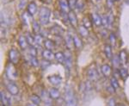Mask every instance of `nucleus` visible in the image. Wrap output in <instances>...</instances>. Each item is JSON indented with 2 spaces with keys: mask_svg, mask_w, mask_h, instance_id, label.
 <instances>
[{
  "mask_svg": "<svg viewBox=\"0 0 129 106\" xmlns=\"http://www.w3.org/2000/svg\"><path fill=\"white\" fill-rule=\"evenodd\" d=\"M64 43H66V47H68L69 49H72V47L74 46V43H73V37H72V35L67 34L66 35L64 36Z\"/></svg>",
  "mask_w": 129,
  "mask_h": 106,
  "instance_id": "412c9836",
  "label": "nucleus"
},
{
  "mask_svg": "<svg viewBox=\"0 0 129 106\" xmlns=\"http://www.w3.org/2000/svg\"><path fill=\"white\" fill-rule=\"evenodd\" d=\"M118 106H125V105H123V104H119Z\"/></svg>",
  "mask_w": 129,
  "mask_h": 106,
  "instance_id": "603ef678",
  "label": "nucleus"
},
{
  "mask_svg": "<svg viewBox=\"0 0 129 106\" xmlns=\"http://www.w3.org/2000/svg\"><path fill=\"white\" fill-rule=\"evenodd\" d=\"M84 7H85V4H84V2L83 1V0H78V1H77L76 8L78 10H83L84 9Z\"/></svg>",
  "mask_w": 129,
  "mask_h": 106,
  "instance_id": "f704fd0d",
  "label": "nucleus"
},
{
  "mask_svg": "<svg viewBox=\"0 0 129 106\" xmlns=\"http://www.w3.org/2000/svg\"><path fill=\"white\" fill-rule=\"evenodd\" d=\"M87 78L89 81H96L98 78V72L94 67H89L87 71Z\"/></svg>",
  "mask_w": 129,
  "mask_h": 106,
  "instance_id": "423d86ee",
  "label": "nucleus"
},
{
  "mask_svg": "<svg viewBox=\"0 0 129 106\" xmlns=\"http://www.w3.org/2000/svg\"><path fill=\"white\" fill-rule=\"evenodd\" d=\"M27 106H37L36 104H35V103H28V105H27Z\"/></svg>",
  "mask_w": 129,
  "mask_h": 106,
  "instance_id": "3c124183",
  "label": "nucleus"
},
{
  "mask_svg": "<svg viewBox=\"0 0 129 106\" xmlns=\"http://www.w3.org/2000/svg\"><path fill=\"white\" fill-rule=\"evenodd\" d=\"M42 39H43V36L41 35H40V34L35 35V45H38V46L41 45V43H42Z\"/></svg>",
  "mask_w": 129,
  "mask_h": 106,
  "instance_id": "72a5a7b5",
  "label": "nucleus"
},
{
  "mask_svg": "<svg viewBox=\"0 0 129 106\" xmlns=\"http://www.w3.org/2000/svg\"><path fill=\"white\" fill-rule=\"evenodd\" d=\"M41 56L43 57V59L47 60V61H51L54 58V55H53V53L51 50H48V49H45V50H43L42 53H41Z\"/></svg>",
  "mask_w": 129,
  "mask_h": 106,
  "instance_id": "f3484780",
  "label": "nucleus"
},
{
  "mask_svg": "<svg viewBox=\"0 0 129 106\" xmlns=\"http://www.w3.org/2000/svg\"><path fill=\"white\" fill-rule=\"evenodd\" d=\"M11 1V0H2V2H3V3H9V2H10Z\"/></svg>",
  "mask_w": 129,
  "mask_h": 106,
  "instance_id": "8fccbe9b",
  "label": "nucleus"
},
{
  "mask_svg": "<svg viewBox=\"0 0 129 106\" xmlns=\"http://www.w3.org/2000/svg\"><path fill=\"white\" fill-rule=\"evenodd\" d=\"M73 43H74V47L77 49H80L83 47V41L81 40V38L78 35H74L73 36Z\"/></svg>",
  "mask_w": 129,
  "mask_h": 106,
  "instance_id": "4be33fe9",
  "label": "nucleus"
},
{
  "mask_svg": "<svg viewBox=\"0 0 129 106\" xmlns=\"http://www.w3.org/2000/svg\"><path fill=\"white\" fill-rule=\"evenodd\" d=\"M78 34L82 38H87L89 36V30L87 28H85L84 25H79L78 27Z\"/></svg>",
  "mask_w": 129,
  "mask_h": 106,
  "instance_id": "a211bd4d",
  "label": "nucleus"
},
{
  "mask_svg": "<svg viewBox=\"0 0 129 106\" xmlns=\"http://www.w3.org/2000/svg\"><path fill=\"white\" fill-rule=\"evenodd\" d=\"M119 71H120V78H121L123 80H125L128 77L127 70H126V68H120Z\"/></svg>",
  "mask_w": 129,
  "mask_h": 106,
  "instance_id": "473e14b6",
  "label": "nucleus"
},
{
  "mask_svg": "<svg viewBox=\"0 0 129 106\" xmlns=\"http://www.w3.org/2000/svg\"><path fill=\"white\" fill-rule=\"evenodd\" d=\"M68 22L71 23V25L74 28H77L78 26V16L73 10H71L68 13Z\"/></svg>",
  "mask_w": 129,
  "mask_h": 106,
  "instance_id": "1a4fd4ad",
  "label": "nucleus"
},
{
  "mask_svg": "<svg viewBox=\"0 0 129 106\" xmlns=\"http://www.w3.org/2000/svg\"><path fill=\"white\" fill-rule=\"evenodd\" d=\"M30 63L34 67H37L40 66V62H39L38 59L36 57H31L30 58Z\"/></svg>",
  "mask_w": 129,
  "mask_h": 106,
  "instance_id": "e433bc0d",
  "label": "nucleus"
},
{
  "mask_svg": "<svg viewBox=\"0 0 129 106\" xmlns=\"http://www.w3.org/2000/svg\"><path fill=\"white\" fill-rule=\"evenodd\" d=\"M18 45H19L20 48L22 49V50H25L28 46V41H27L26 37L23 36V35H21L19 37V39H18Z\"/></svg>",
  "mask_w": 129,
  "mask_h": 106,
  "instance_id": "dca6fc26",
  "label": "nucleus"
},
{
  "mask_svg": "<svg viewBox=\"0 0 129 106\" xmlns=\"http://www.w3.org/2000/svg\"><path fill=\"white\" fill-rule=\"evenodd\" d=\"M54 59L60 64L64 63V54L62 52H57L54 55Z\"/></svg>",
  "mask_w": 129,
  "mask_h": 106,
  "instance_id": "b1692460",
  "label": "nucleus"
},
{
  "mask_svg": "<svg viewBox=\"0 0 129 106\" xmlns=\"http://www.w3.org/2000/svg\"><path fill=\"white\" fill-rule=\"evenodd\" d=\"M30 101L32 102L33 103L36 105H40L41 103V97L38 96V95H35V94H33L32 96L30 97Z\"/></svg>",
  "mask_w": 129,
  "mask_h": 106,
  "instance_id": "bb28decb",
  "label": "nucleus"
},
{
  "mask_svg": "<svg viewBox=\"0 0 129 106\" xmlns=\"http://www.w3.org/2000/svg\"><path fill=\"white\" fill-rule=\"evenodd\" d=\"M43 4H46V5H50L52 4V0H41Z\"/></svg>",
  "mask_w": 129,
  "mask_h": 106,
  "instance_id": "de8ad7c7",
  "label": "nucleus"
},
{
  "mask_svg": "<svg viewBox=\"0 0 129 106\" xmlns=\"http://www.w3.org/2000/svg\"><path fill=\"white\" fill-rule=\"evenodd\" d=\"M110 85L114 87V89H118L120 87V85H119V82H118V80L115 78V77H112L110 78Z\"/></svg>",
  "mask_w": 129,
  "mask_h": 106,
  "instance_id": "7c9ffc66",
  "label": "nucleus"
},
{
  "mask_svg": "<svg viewBox=\"0 0 129 106\" xmlns=\"http://www.w3.org/2000/svg\"><path fill=\"white\" fill-rule=\"evenodd\" d=\"M28 50H29V54H30L31 57H36L37 50H36V48H35V47H34V46H29V47H28Z\"/></svg>",
  "mask_w": 129,
  "mask_h": 106,
  "instance_id": "4c0bfd02",
  "label": "nucleus"
},
{
  "mask_svg": "<svg viewBox=\"0 0 129 106\" xmlns=\"http://www.w3.org/2000/svg\"><path fill=\"white\" fill-rule=\"evenodd\" d=\"M27 12L30 16L35 15V13L37 12V5L35 1H31L28 3V5H27Z\"/></svg>",
  "mask_w": 129,
  "mask_h": 106,
  "instance_id": "9b49d317",
  "label": "nucleus"
},
{
  "mask_svg": "<svg viewBox=\"0 0 129 106\" xmlns=\"http://www.w3.org/2000/svg\"><path fill=\"white\" fill-rule=\"evenodd\" d=\"M91 2H92L94 5H97V4H99L100 2H101V0H91Z\"/></svg>",
  "mask_w": 129,
  "mask_h": 106,
  "instance_id": "09e8293b",
  "label": "nucleus"
},
{
  "mask_svg": "<svg viewBox=\"0 0 129 106\" xmlns=\"http://www.w3.org/2000/svg\"><path fill=\"white\" fill-rule=\"evenodd\" d=\"M64 65L66 66V72L69 73L71 68H72V55H71V52L70 51H66L64 52Z\"/></svg>",
  "mask_w": 129,
  "mask_h": 106,
  "instance_id": "20e7f679",
  "label": "nucleus"
},
{
  "mask_svg": "<svg viewBox=\"0 0 129 106\" xmlns=\"http://www.w3.org/2000/svg\"><path fill=\"white\" fill-rule=\"evenodd\" d=\"M48 95L52 99H59L60 97V92L57 88H50L48 90Z\"/></svg>",
  "mask_w": 129,
  "mask_h": 106,
  "instance_id": "4468645a",
  "label": "nucleus"
},
{
  "mask_svg": "<svg viewBox=\"0 0 129 106\" xmlns=\"http://www.w3.org/2000/svg\"><path fill=\"white\" fill-rule=\"evenodd\" d=\"M28 0H20L19 4H18V10H23L25 7H26V5H28Z\"/></svg>",
  "mask_w": 129,
  "mask_h": 106,
  "instance_id": "c9c22d12",
  "label": "nucleus"
},
{
  "mask_svg": "<svg viewBox=\"0 0 129 106\" xmlns=\"http://www.w3.org/2000/svg\"><path fill=\"white\" fill-rule=\"evenodd\" d=\"M107 19H108V24L109 25H112L114 22V16L112 13H109L107 16Z\"/></svg>",
  "mask_w": 129,
  "mask_h": 106,
  "instance_id": "58836bf2",
  "label": "nucleus"
},
{
  "mask_svg": "<svg viewBox=\"0 0 129 106\" xmlns=\"http://www.w3.org/2000/svg\"><path fill=\"white\" fill-rule=\"evenodd\" d=\"M104 53H105V55L107 56L108 59H112L113 54H112V46L111 45H109V44L105 45Z\"/></svg>",
  "mask_w": 129,
  "mask_h": 106,
  "instance_id": "393cba45",
  "label": "nucleus"
},
{
  "mask_svg": "<svg viewBox=\"0 0 129 106\" xmlns=\"http://www.w3.org/2000/svg\"><path fill=\"white\" fill-rule=\"evenodd\" d=\"M101 70H102V73L103 74V76L105 77H109L111 76V73H112V69H111V66L108 64H104V65L102 66L101 67Z\"/></svg>",
  "mask_w": 129,
  "mask_h": 106,
  "instance_id": "2eb2a0df",
  "label": "nucleus"
},
{
  "mask_svg": "<svg viewBox=\"0 0 129 106\" xmlns=\"http://www.w3.org/2000/svg\"><path fill=\"white\" fill-rule=\"evenodd\" d=\"M51 10L46 6H41L39 10V22L41 24L46 25L49 22L51 17Z\"/></svg>",
  "mask_w": 129,
  "mask_h": 106,
  "instance_id": "f257e3e1",
  "label": "nucleus"
},
{
  "mask_svg": "<svg viewBox=\"0 0 129 106\" xmlns=\"http://www.w3.org/2000/svg\"><path fill=\"white\" fill-rule=\"evenodd\" d=\"M90 16H91V20H92V22L94 25H95L96 27H100L102 25V17L98 13L93 12V13H91Z\"/></svg>",
  "mask_w": 129,
  "mask_h": 106,
  "instance_id": "f8f14e48",
  "label": "nucleus"
},
{
  "mask_svg": "<svg viewBox=\"0 0 129 106\" xmlns=\"http://www.w3.org/2000/svg\"><path fill=\"white\" fill-rule=\"evenodd\" d=\"M108 106H116L115 100L114 98H110L108 102Z\"/></svg>",
  "mask_w": 129,
  "mask_h": 106,
  "instance_id": "37998d69",
  "label": "nucleus"
},
{
  "mask_svg": "<svg viewBox=\"0 0 129 106\" xmlns=\"http://www.w3.org/2000/svg\"><path fill=\"white\" fill-rule=\"evenodd\" d=\"M0 97H1V103L3 106H10V97L5 94L4 91H1L0 94Z\"/></svg>",
  "mask_w": 129,
  "mask_h": 106,
  "instance_id": "aec40b11",
  "label": "nucleus"
},
{
  "mask_svg": "<svg viewBox=\"0 0 129 106\" xmlns=\"http://www.w3.org/2000/svg\"><path fill=\"white\" fill-rule=\"evenodd\" d=\"M43 44H44V47H46V49H48V50H51V51H53L56 47L54 41L50 40V39H46V40L43 41Z\"/></svg>",
  "mask_w": 129,
  "mask_h": 106,
  "instance_id": "6ab92c4d",
  "label": "nucleus"
},
{
  "mask_svg": "<svg viewBox=\"0 0 129 106\" xmlns=\"http://www.w3.org/2000/svg\"><path fill=\"white\" fill-rule=\"evenodd\" d=\"M59 10L61 12L68 14L71 11L68 0H59Z\"/></svg>",
  "mask_w": 129,
  "mask_h": 106,
  "instance_id": "9d476101",
  "label": "nucleus"
},
{
  "mask_svg": "<svg viewBox=\"0 0 129 106\" xmlns=\"http://www.w3.org/2000/svg\"><path fill=\"white\" fill-rule=\"evenodd\" d=\"M64 100L67 106H77V99L75 93L71 87L66 86L64 90Z\"/></svg>",
  "mask_w": 129,
  "mask_h": 106,
  "instance_id": "f03ea898",
  "label": "nucleus"
},
{
  "mask_svg": "<svg viewBox=\"0 0 129 106\" xmlns=\"http://www.w3.org/2000/svg\"><path fill=\"white\" fill-rule=\"evenodd\" d=\"M5 87H6V90L9 91L11 95L16 96V95H17L19 93V88H18V86H16L15 83L10 81V82L5 84Z\"/></svg>",
  "mask_w": 129,
  "mask_h": 106,
  "instance_id": "39448f33",
  "label": "nucleus"
},
{
  "mask_svg": "<svg viewBox=\"0 0 129 106\" xmlns=\"http://www.w3.org/2000/svg\"><path fill=\"white\" fill-rule=\"evenodd\" d=\"M47 80H48L50 84H52L53 86H58L61 84L62 78H61V76L58 75V74H53V75L47 77Z\"/></svg>",
  "mask_w": 129,
  "mask_h": 106,
  "instance_id": "0eeeda50",
  "label": "nucleus"
},
{
  "mask_svg": "<svg viewBox=\"0 0 129 106\" xmlns=\"http://www.w3.org/2000/svg\"><path fill=\"white\" fill-rule=\"evenodd\" d=\"M107 90L110 93H114V91H115V89H114V87L111 86V85H110V86H107Z\"/></svg>",
  "mask_w": 129,
  "mask_h": 106,
  "instance_id": "a18cd8bd",
  "label": "nucleus"
},
{
  "mask_svg": "<svg viewBox=\"0 0 129 106\" xmlns=\"http://www.w3.org/2000/svg\"><path fill=\"white\" fill-rule=\"evenodd\" d=\"M6 72H7V77L10 80H15L17 78V72H16V68L12 65H9L6 67Z\"/></svg>",
  "mask_w": 129,
  "mask_h": 106,
  "instance_id": "6e6552de",
  "label": "nucleus"
},
{
  "mask_svg": "<svg viewBox=\"0 0 129 106\" xmlns=\"http://www.w3.org/2000/svg\"><path fill=\"white\" fill-rule=\"evenodd\" d=\"M51 33H53V35H57V36H62V35H64V29L62 28V27H60L59 25H58V24H56V25H53V27L51 28Z\"/></svg>",
  "mask_w": 129,
  "mask_h": 106,
  "instance_id": "ddd939ff",
  "label": "nucleus"
},
{
  "mask_svg": "<svg viewBox=\"0 0 129 106\" xmlns=\"http://www.w3.org/2000/svg\"><path fill=\"white\" fill-rule=\"evenodd\" d=\"M90 18H91V16H90ZM90 18L89 17V16H86L83 18V23H84L83 25H84L85 28L89 29V28H91V27H92L93 22H92V20H91Z\"/></svg>",
  "mask_w": 129,
  "mask_h": 106,
  "instance_id": "a878e982",
  "label": "nucleus"
},
{
  "mask_svg": "<svg viewBox=\"0 0 129 106\" xmlns=\"http://www.w3.org/2000/svg\"><path fill=\"white\" fill-rule=\"evenodd\" d=\"M51 65V61H47V60L43 59L42 61L40 62V66L41 70H46L47 67H49V66Z\"/></svg>",
  "mask_w": 129,
  "mask_h": 106,
  "instance_id": "cd10ccee",
  "label": "nucleus"
},
{
  "mask_svg": "<svg viewBox=\"0 0 129 106\" xmlns=\"http://www.w3.org/2000/svg\"><path fill=\"white\" fill-rule=\"evenodd\" d=\"M32 29H33V31L35 35L39 34L41 30V22H39L38 21H35L34 20L32 22Z\"/></svg>",
  "mask_w": 129,
  "mask_h": 106,
  "instance_id": "5701e85b",
  "label": "nucleus"
},
{
  "mask_svg": "<svg viewBox=\"0 0 129 106\" xmlns=\"http://www.w3.org/2000/svg\"><path fill=\"white\" fill-rule=\"evenodd\" d=\"M116 1H120V0H116Z\"/></svg>",
  "mask_w": 129,
  "mask_h": 106,
  "instance_id": "864d4df0",
  "label": "nucleus"
},
{
  "mask_svg": "<svg viewBox=\"0 0 129 106\" xmlns=\"http://www.w3.org/2000/svg\"><path fill=\"white\" fill-rule=\"evenodd\" d=\"M114 1H115V0H107V6L109 9H111V8L113 7Z\"/></svg>",
  "mask_w": 129,
  "mask_h": 106,
  "instance_id": "c03bdc74",
  "label": "nucleus"
},
{
  "mask_svg": "<svg viewBox=\"0 0 129 106\" xmlns=\"http://www.w3.org/2000/svg\"><path fill=\"white\" fill-rule=\"evenodd\" d=\"M111 60H112V64H113V66L115 68H117L118 66H120V60L119 56H118V55H114L113 57H112Z\"/></svg>",
  "mask_w": 129,
  "mask_h": 106,
  "instance_id": "c756f323",
  "label": "nucleus"
},
{
  "mask_svg": "<svg viewBox=\"0 0 129 106\" xmlns=\"http://www.w3.org/2000/svg\"><path fill=\"white\" fill-rule=\"evenodd\" d=\"M109 38L110 43H111V46L115 45V43H116V36H115V35L113 34V33H111V34L109 35Z\"/></svg>",
  "mask_w": 129,
  "mask_h": 106,
  "instance_id": "a19ab883",
  "label": "nucleus"
},
{
  "mask_svg": "<svg viewBox=\"0 0 129 106\" xmlns=\"http://www.w3.org/2000/svg\"><path fill=\"white\" fill-rule=\"evenodd\" d=\"M26 39H27V41H28V45H30V46H34L35 44V37L33 36L32 35L30 34V33H27L26 34Z\"/></svg>",
  "mask_w": 129,
  "mask_h": 106,
  "instance_id": "2f4dec72",
  "label": "nucleus"
},
{
  "mask_svg": "<svg viewBox=\"0 0 129 106\" xmlns=\"http://www.w3.org/2000/svg\"><path fill=\"white\" fill-rule=\"evenodd\" d=\"M119 58L120 60V62L122 63H126L127 61V55H126V52L125 50H121L119 54Z\"/></svg>",
  "mask_w": 129,
  "mask_h": 106,
  "instance_id": "c85d7f7f",
  "label": "nucleus"
},
{
  "mask_svg": "<svg viewBox=\"0 0 129 106\" xmlns=\"http://www.w3.org/2000/svg\"><path fill=\"white\" fill-rule=\"evenodd\" d=\"M21 58V55L19 51L16 48H11L9 51V61L13 65H16L19 62Z\"/></svg>",
  "mask_w": 129,
  "mask_h": 106,
  "instance_id": "7ed1b4c3",
  "label": "nucleus"
},
{
  "mask_svg": "<svg viewBox=\"0 0 129 106\" xmlns=\"http://www.w3.org/2000/svg\"><path fill=\"white\" fill-rule=\"evenodd\" d=\"M77 1H78V0H68V3H69V6H70L71 10H73L76 9Z\"/></svg>",
  "mask_w": 129,
  "mask_h": 106,
  "instance_id": "ea45409f",
  "label": "nucleus"
},
{
  "mask_svg": "<svg viewBox=\"0 0 129 106\" xmlns=\"http://www.w3.org/2000/svg\"><path fill=\"white\" fill-rule=\"evenodd\" d=\"M101 35H102V36L103 37V38H106L107 37V35H108V31L107 30H103L101 31Z\"/></svg>",
  "mask_w": 129,
  "mask_h": 106,
  "instance_id": "49530a36",
  "label": "nucleus"
},
{
  "mask_svg": "<svg viewBox=\"0 0 129 106\" xmlns=\"http://www.w3.org/2000/svg\"><path fill=\"white\" fill-rule=\"evenodd\" d=\"M101 17H102V25H104V26L109 25V24H108L107 16H102Z\"/></svg>",
  "mask_w": 129,
  "mask_h": 106,
  "instance_id": "79ce46f5",
  "label": "nucleus"
}]
</instances>
